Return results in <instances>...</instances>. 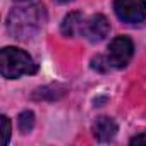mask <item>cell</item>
<instances>
[{
	"label": "cell",
	"mask_w": 146,
	"mask_h": 146,
	"mask_svg": "<svg viewBox=\"0 0 146 146\" xmlns=\"http://www.w3.org/2000/svg\"><path fill=\"white\" fill-rule=\"evenodd\" d=\"M131 144H146V134H139L131 139Z\"/></svg>",
	"instance_id": "11"
},
{
	"label": "cell",
	"mask_w": 146,
	"mask_h": 146,
	"mask_svg": "<svg viewBox=\"0 0 146 146\" xmlns=\"http://www.w3.org/2000/svg\"><path fill=\"white\" fill-rule=\"evenodd\" d=\"M93 134L98 141H110L117 134V124L110 117H98L93 124Z\"/></svg>",
	"instance_id": "6"
},
{
	"label": "cell",
	"mask_w": 146,
	"mask_h": 146,
	"mask_svg": "<svg viewBox=\"0 0 146 146\" xmlns=\"http://www.w3.org/2000/svg\"><path fill=\"white\" fill-rule=\"evenodd\" d=\"M40 9L41 5H31V7H19L9 14L7 19V29L16 38H29V35L40 26Z\"/></svg>",
	"instance_id": "2"
},
{
	"label": "cell",
	"mask_w": 146,
	"mask_h": 146,
	"mask_svg": "<svg viewBox=\"0 0 146 146\" xmlns=\"http://www.w3.org/2000/svg\"><path fill=\"white\" fill-rule=\"evenodd\" d=\"M0 124H2V144H9V139H11V120L7 115H2L0 117Z\"/></svg>",
	"instance_id": "9"
},
{
	"label": "cell",
	"mask_w": 146,
	"mask_h": 146,
	"mask_svg": "<svg viewBox=\"0 0 146 146\" xmlns=\"http://www.w3.org/2000/svg\"><path fill=\"white\" fill-rule=\"evenodd\" d=\"M17 127L23 134L31 132V129L35 127V113L31 110H24L23 113H19L17 117Z\"/></svg>",
	"instance_id": "8"
},
{
	"label": "cell",
	"mask_w": 146,
	"mask_h": 146,
	"mask_svg": "<svg viewBox=\"0 0 146 146\" xmlns=\"http://www.w3.org/2000/svg\"><path fill=\"white\" fill-rule=\"evenodd\" d=\"M36 70V62L24 50L16 46H5L0 52V72L5 79H17L24 74H35Z\"/></svg>",
	"instance_id": "1"
},
{
	"label": "cell",
	"mask_w": 146,
	"mask_h": 146,
	"mask_svg": "<svg viewBox=\"0 0 146 146\" xmlns=\"http://www.w3.org/2000/svg\"><path fill=\"white\" fill-rule=\"evenodd\" d=\"M91 67H93V69H96V70H100V72H105V70H108L112 65H110V62H108V58H107V57L98 55V57H95V58L91 60Z\"/></svg>",
	"instance_id": "10"
},
{
	"label": "cell",
	"mask_w": 146,
	"mask_h": 146,
	"mask_svg": "<svg viewBox=\"0 0 146 146\" xmlns=\"http://www.w3.org/2000/svg\"><path fill=\"white\" fill-rule=\"evenodd\" d=\"M58 4H69V2H72V0H57Z\"/></svg>",
	"instance_id": "12"
},
{
	"label": "cell",
	"mask_w": 146,
	"mask_h": 146,
	"mask_svg": "<svg viewBox=\"0 0 146 146\" xmlns=\"http://www.w3.org/2000/svg\"><path fill=\"white\" fill-rule=\"evenodd\" d=\"M113 11L127 24H139L146 17V0H115Z\"/></svg>",
	"instance_id": "4"
},
{
	"label": "cell",
	"mask_w": 146,
	"mask_h": 146,
	"mask_svg": "<svg viewBox=\"0 0 146 146\" xmlns=\"http://www.w3.org/2000/svg\"><path fill=\"white\" fill-rule=\"evenodd\" d=\"M108 33H110V23L103 14H93L83 23V28H81V35L93 43L105 40Z\"/></svg>",
	"instance_id": "5"
},
{
	"label": "cell",
	"mask_w": 146,
	"mask_h": 146,
	"mask_svg": "<svg viewBox=\"0 0 146 146\" xmlns=\"http://www.w3.org/2000/svg\"><path fill=\"white\" fill-rule=\"evenodd\" d=\"M83 23H84V19H83V14L81 12H76V11L74 12H69L64 17L62 26H60L62 35L64 36H76L78 33H81Z\"/></svg>",
	"instance_id": "7"
},
{
	"label": "cell",
	"mask_w": 146,
	"mask_h": 146,
	"mask_svg": "<svg viewBox=\"0 0 146 146\" xmlns=\"http://www.w3.org/2000/svg\"><path fill=\"white\" fill-rule=\"evenodd\" d=\"M132 53H134V43H132V40L129 36H117L108 45L107 58H108V62H110L112 67L122 69V67H125L131 62Z\"/></svg>",
	"instance_id": "3"
}]
</instances>
